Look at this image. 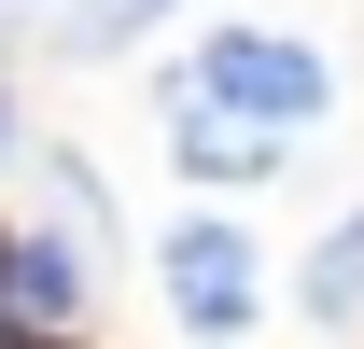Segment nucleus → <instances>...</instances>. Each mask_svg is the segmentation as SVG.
<instances>
[{"label":"nucleus","instance_id":"obj_1","mask_svg":"<svg viewBox=\"0 0 364 349\" xmlns=\"http://www.w3.org/2000/svg\"><path fill=\"white\" fill-rule=\"evenodd\" d=\"M196 98L280 140V126H309V112H322V56H309V43H280V28H225V43L196 56Z\"/></svg>","mask_w":364,"mask_h":349},{"label":"nucleus","instance_id":"obj_5","mask_svg":"<svg viewBox=\"0 0 364 349\" xmlns=\"http://www.w3.org/2000/svg\"><path fill=\"white\" fill-rule=\"evenodd\" d=\"M309 307H322V321H350V307H364V210L322 238V265H309Z\"/></svg>","mask_w":364,"mask_h":349},{"label":"nucleus","instance_id":"obj_3","mask_svg":"<svg viewBox=\"0 0 364 349\" xmlns=\"http://www.w3.org/2000/svg\"><path fill=\"white\" fill-rule=\"evenodd\" d=\"M0 294H14V321H70V307H85V252L14 238V252H0Z\"/></svg>","mask_w":364,"mask_h":349},{"label":"nucleus","instance_id":"obj_2","mask_svg":"<svg viewBox=\"0 0 364 349\" xmlns=\"http://www.w3.org/2000/svg\"><path fill=\"white\" fill-rule=\"evenodd\" d=\"M168 307L182 321H196V336H238V321H252V238H238V223H168Z\"/></svg>","mask_w":364,"mask_h":349},{"label":"nucleus","instance_id":"obj_7","mask_svg":"<svg viewBox=\"0 0 364 349\" xmlns=\"http://www.w3.org/2000/svg\"><path fill=\"white\" fill-rule=\"evenodd\" d=\"M0 14H14V0H0Z\"/></svg>","mask_w":364,"mask_h":349},{"label":"nucleus","instance_id":"obj_6","mask_svg":"<svg viewBox=\"0 0 364 349\" xmlns=\"http://www.w3.org/2000/svg\"><path fill=\"white\" fill-rule=\"evenodd\" d=\"M140 14H154V0H70V56H112Z\"/></svg>","mask_w":364,"mask_h":349},{"label":"nucleus","instance_id":"obj_4","mask_svg":"<svg viewBox=\"0 0 364 349\" xmlns=\"http://www.w3.org/2000/svg\"><path fill=\"white\" fill-rule=\"evenodd\" d=\"M182 154H196L210 182H267V168H280V140L238 126V112H196V126H182Z\"/></svg>","mask_w":364,"mask_h":349}]
</instances>
